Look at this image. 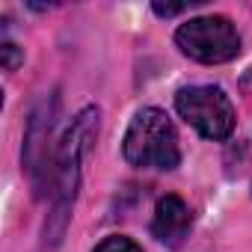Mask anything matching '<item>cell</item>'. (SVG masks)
<instances>
[{
	"label": "cell",
	"instance_id": "1",
	"mask_svg": "<svg viewBox=\"0 0 252 252\" xmlns=\"http://www.w3.org/2000/svg\"><path fill=\"white\" fill-rule=\"evenodd\" d=\"M98 125H101V110L83 107L71 119V125L60 140L57 169H54V184H51V214L45 222V240H51V243H60L63 231L68 225V217H71V208L77 199V187H80V163L98 137Z\"/></svg>",
	"mask_w": 252,
	"mask_h": 252
},
{
	"label": "cell",
	"instance_id": "2",
	"mask_svg": "<svg viewBox=\"0 0 252 252\" xmlns=\"http://www.w3.org/2000/svg\"><path fill=\"white\" fill-rule=\"evenodd\" d=\"M122 155L137 169H175L181 163V149L172 119L160 107H143L125 131Z\"/></svg>",
	"mask_w": 252,
	"mask_h": 252
},
{
	"label": "cell",
	"instance_id": "3",
	"mask_svg": "<svg viewBox=\"0 0 252 252\" xmlns=\"http://www.w3.org/2000/svg\"><path fill=\"white\" fill-rule=\"evenodd\" d=\"M57 113H60V95H48L27 122V134H24V172L36 190V196L42 199L45 190L54 184V169H57V152L60 143H54V131H57Z\"/></svg>",
	"mask_w": 252,
	"mask_h": 252
},
{
	"label": "cell",
	"instance_id": "4",
	"mask_svg": "<svg viewBox=\"0 0 252 252\" xmlns=\"http://www.w3.org/2000/svg\"><path fill=\"white\" fill-rule=\"evenodd\" d=\"M175 110L205 140H228L234 131V122H237L231 98L220 86H211V83L178 89Z\"/></svg>",
	"mask_w": 252,
	"mask_h": 252
},
{
	"label": "cell",
	"instance_id": "5",
	"mask_svg": "<svg viewBox=\"0 0 252 252\" xmlns=\"http://www.w3.org/2000/svg\"><path fill=\"white\" fill-rule=\"evenodd\" d=\"M175 45L184 57L202 65H220L240 54V36L225 15H202L190 18L175 30Z\"/></svg>",
	"mask_w": 252,
	"mask_h": 252
},
{
	"label": "cell",
	"instance_id": "6",
	"mask_svg": "<svg viewBox=\"0 0 252 252\" xmlns=\"http://www.w3.org/2000/svg\"><path fill=\"white\" fill-rule=\"evenodd\" d=\"M193 225V211L181 196H163L155 208L152 234L166 246H181Z\"/></svg>",
	"mask_w": 252,
	"mask_h": 252
},
{
	"label": "cell",
	"instance_id": "7",
	"mask_svg": "<svg viewBox=\"0 0 252 252\" xmlns=\"http://www.w3.org/2000/svg\"><path fill=\"white\" fill-rule=\"evenodd\" d=\"M92 252H143V246L134 243L131 237H125V234H110V237H104Z\"/></svg>",
	"mask_w": 252,
	"mask_h": 252
},
{
	"label": "cell",
	"instance_id": "8",
	"mask_svg": "<svg viewBox=\"0 0 252 252\" xmlns=\"http://www.w3.org/2000/svg\"><path fill=\"white\" fill-rule=\"evenodd\" d=\"M0 54H3V68L6 71H15L21 63H24V54L15 42H3V48H0Z\"/></svg>",
	"mask_w": 252,
	"mask_h": 252
},
{
	"label": "cell",
	"instance_id": "9",
	"mask_svg": "<svg viewBox=\"0 0 252 252\" xmlns=\"http://www.w3.org/2000/svg\"><path fill=\"white\" fill-rule=\"evenodd\" d=\"M152 9H155V15H160V18H175V15H181V12H187L190 3H155Z\"/></svg>",
	"mask_w": 252,
	"mask_h": 252
}]
</instances>
